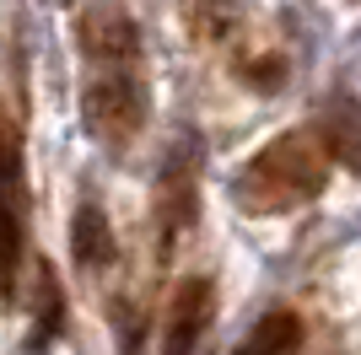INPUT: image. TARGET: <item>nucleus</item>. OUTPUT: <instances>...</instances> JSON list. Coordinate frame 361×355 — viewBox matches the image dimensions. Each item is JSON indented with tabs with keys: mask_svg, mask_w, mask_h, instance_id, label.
Segmentation results:
<instances>
[{
	"mask_svg": "<svg viewBox=\"0 0 361 355\" xmlns=\"http://www.w3.org/2000/svg\"><path fill=\"white\" fill-rule=\"evenodd\" d=\"M329 156L334 151L318 130L281 135V140H270L254 162L243 167L238 199L254 210V216H281V210L307 205V199L324 189V178H329Z\"/></svg>",
	"mask_w": 361,
	"mask_h": 355,
	"instance_id": "nucleus-1",
	"label": "nucleus"
},
{
	"mask_svg": "<svg viewBox=\"0 0 361 355\" xmlns=\"http://www.w3.org/2000/svg\"><path fill=\"white\" fill-rule=\"evenodd\" d=\"M81 118H87L92 140L108 151H124L146 124V87H140V65H92L87 92H81Z\"/></svg>",
	"mask_w": 361,
	"mask_h": 355,
	"instance_id": "nucleus-2",
	"label": "nucleus"
},
{
	"mask_svg": "<svg viewBox=\"0 0 361 355\" xmlns=\"http://www.w3.org/2000/svg\"><path fill=\"white\" fill-rule=\"evenodd\" d=\"M81 49L92 65H140V27L130 22L124 6L103 0L81 16Z\"/></svg>",
	"mask_w": 361,
	"mask_h": 355,
	"instance_id": "nucleus-3",
	"label": "nucleus"
},
{
	"mask_svg": "<svg viewBox=\"0 0 361 355\" xmlns=\"http://www.w3.org/2000/svg\"><path fill=\"white\" fill-rule=\"evenodd\" d=\"M216 318V285L205 275L183 280L178 296H173V312H167V334H162V355H195L205 328Z\"/></svg>",
	"mask_w": 361,
	"mask_h": 355,
	"instance_id": "nucleus-4",
	"label": "nucleus"
},
{
	"mask_svg": "<svg viewBox=\"0 0 361 355\" xmlns=\"http://www.w3.org/2000/svg\"><path fill=\"white\" fill-rule=\"evenodd\" d=\"M297 350H302V318L286 312V307H275L243 334L232 355H297Z\"/></svg>",
	"mask_w": 361,
	"mask_h": 355,
	"instance_id": "nucleus-5",
	"label": "nucleus"
},
{
	"mask_svg": "<svg viewBox=\"0 0 361 355\" xmlns=\"http://www.w3.org/2000/svg\"><path fill=\"white\" fill-rule=\"evenodd\" d=\"M71 253L81 269H108L114 264V226L97 205H81L71 221Z\"/></svg>",
	"mask_w": 361,
	"mask_h": 355,
	"instance_id": "nucleus-6",
	"label": "nucleus"
},
{
	"mask_svg": "<svg viewBox=\"0 0 361 355\" xmlns=\"http://www.w3.org/2000/svg\"><path fill=\"white\" fill-rule=\"evenodd\" d=\"M178 16L200 44H226L243 27V0H178Z\"/></svg>",
	"mask_w": 361,
	"mask_h": 355,
	"instance_id": "nucleus-7",
	"label": "nucleus"
},
{
	"mask_svg": "<svg viewBox=\"0 0 361 355\" xmlns=\"http://www.w3.org/2000/svg\"><path fill=\"white\" fill-rule=\"evenodd\" d=\"M16 275V199H11V156L0 146V296Z\"/></svg>",
	"mask_w": 361,
	"mask_h": 355,
	"instance_id": "nucleus-8",
	"label": "nucleus"
},
{
	"mask_svg": "<svg viewBox=\"0 0 361 355\" xmlns=\"http://www.w3.org/2000/svg\"><path fill=\"white\" fill-rule=\"evenodd\" d=\"M324 140H329V151L340 156V162L361 167V108L356 103H334L329 113H324Z\"/></svg>",
	"mask_w": 361,
	"mask_h": 355,
	"instance_id": "nucleus-9",
	"label": "nucleus"
}]
</instances>
